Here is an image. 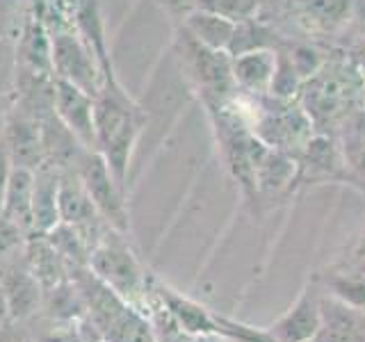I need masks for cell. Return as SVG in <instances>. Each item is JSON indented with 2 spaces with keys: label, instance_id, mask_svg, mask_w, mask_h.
<instances>
[{
  "label": "cell",
  "instance_id": "4fadbf2b",
  "mask_svg": "<svg viewBox=\"0 0 365 342\" xmlns=\"http://www.w3.org/2000/svg\"><path fill=\"white\" fill-rule=\"evenodd\" d=\"M5 319H9V311H7L5 290H3V285H0V322H5Z\"/></svg>",
  "mask_w": 365,
  "mask_h": 342
},
{
  "label": "cell",
  "instance_id": "7a4b0ae2",
  "mask_svg": "<svg viewBox=\"0 0 365 342\" xmlns=\"http://www.w3.org/2000/svg\"><path fill=\"white\" fill-rule=\"evenodd\" d=\"M89 269L123 301L146 311L148 274L121 237H110L89 254Z\"/></svg>",
  "mask_w": 365,
  "mask_h": 342
},
{
  "label": "cell",
  "instance_id": "9a60e30c",
  "mask_svg": "<svg viewBox=\"0 0 365 342\" xmlns=\"http://www.w3.org/2000/svg\"><path fill=\"white\" fill-rule=\"evenodd\" d=\"M363 254H365V235L361 237V242L356 247V256H363Z\"/></svg>",
  "mask_w": 365,
  "mask_h": 342
},
{
  "label": "cell",
  "instance_id": "30bf717a",
  "mask_svg": "<svg viewBox=\"0 0 365 342\" xmlns=\"http://www.w3.org/2000/svg\"><path fill=\"white\" fill-rule=\"evenodd\" d=\"M0 342H32L28 322H16V319L0 322Z\"/></svg>",
  "mask_w": 365,
  "mask_h": 342
},
{
  "label": "cell",
  "instance_id": "52a82bcc",
  "mask_svg": "<svg viewBox=\"0 0 365 342\" xmlns=\"http://www.w3.org/2000/svg\"><path fill=\"white\" fill-rule=\"evenodd\" d=\"M319 283L324 285L331 299L345 304L347 308L365 313V274L354 271H329L319 276Z\"/></svg>",
  "mask_w": 365,
  "mask_h": 342
},
{
  "label": "cell",
  "instance_id": "5b68a950",
  "mask_svg": "<svg viewBox=\"0 0 365 342\" xmlns=\"http://www.w3.org/2000/svg\"><path fill=\"white\" fill-rule=\"evenodd\" d=\"M277 71V51H254L237 55L233 62L235 85L247 94H267Z\"/></svg>",
  "mask_w": 365,
  "mask_h": 342
},
{
  "label": "cell",
  "instance_id": "277c9868",
  "mask_svg": "<svg viewBox=\"0 0 365 342\" xmlns=\"http://www.w3.org/2000/svg\"><path fill=\"white\" fill-rule=\"evenodd\" d=\"M0 285L5 290L9 319L30 322L34 315H39L43 288L37 276L30 271L28 262L19 265V262L7 258L0 260Z\"/></svg>",
  "mask_w": 365,
  "mask_h": 342
},
{
  "label": "cell",
  "instance_id": "ba28073f",
  "mask_svg": "<svg viewBox=\"0 0 365 342\" xmlns=\"http://www.w3.org/2000/svg\"><path fill=\"white\" fill-rule=\"evenodd\" d=\"M146 313L151 317L158 342H226V338L220 336H190L185 333L171 315L165 311V306L155 301L151 294H146Z\"/></svg>",
  "mask_w": 365,
  "mask_h": 342
},
{
  "label": "cell",
  "instance_id": "8fae6325",
  "mask_svg": "<svg viewBox=\"0 0 365 342\" xmlns=\"http://www.w3.org/2000/svg\"><path fill=\"white\" fill-rule=\"evenodd\" d=\"M347 174H349V182L363 185L365 190V146L351 157V165H347Z\"/></svg>",
  "mask_w": 365,
  "mask_h": 342
},
{
  "label": "cell",
  "instance_id": "8992f818",
  "mask_svg": "<svg viewBox=\"0 0 365 342\" xmlns=\"http://www.w3.org/2000/svg\"><path fill=\"white\" fill-rule=\"evenodd\" d=\"M39 315L51 322H83L87 317L83 292L71 276L43 290Z\"/></svg>",
  "mask_w": 365,
  "mask_h": 342
},
{
  "label": "cell",
  "instance_id": "7c38bea8",
  "mask_svg": "<svg viewBox=\"0 0 365 342\" xmlns=\"http://www.w3.org/2000/svg\"><path fill=\"white\" fill-rule=\"evenodd\" d=\"M16 237H19V231H16L11 222L5 224V226H0V260L9 258V251L14 249Z\"/></svg>",
  "mask_w": 365,
  "mask_h": 342
},
{
  "label": "cell",
  "instance_id": "5bb4252c",
  "mask_svg": "<svg viewBox=\"0 0 365 342\" xmlns=\"http://www.w3.org/2000/svg\"><path fill=\"white\" fill-rule=\"evenodd\" d=\"M356 269L365 274V254L363 256H356Z\"/></svg>",
  "mask_w": 365,
  "mask_h": 342
},
{
  "label": "cell",
  "instance_id": "9c48e42d",
  "mask_svg": "<svg viewBox=\"0 0 365 342\" xmlns=\"http://www.w3.org/2000/svg\"><path fill=\"white\" fill-rule=\"evenodd\" d=\"M41 317V315H37ZM41 326L28 322L32 342H87V328L83 322H51V319L41 317Z\"/></svg>",
  "mask_w": 365,
  "mask_h": 342
},
{
  "label": "cell",
  "instance_id": "3957f363",
  "mask_svg": "<svg viewBox=\"0 0 365 342\" xmlns=\"http://www.w3.org/2000/svg\"><path fill=\"white\" fill-rule=\"evenodd\" d=\"M322 328V294L311 283L297 301L265 331L274 342H311Z\"/></svg>",
  "mask_w": 365,
  "mask_h": 342
},
{
  "label": "cell",
  "instance_id": "6da1fadb",
  "mask_svg": "<svg viewBox=\"0 0 365 342\" xmlns=\"http://www.w3.org/2000/svg\"><path fill=\"white\" fill-rule=\"evenodd\" d=\"M68 276L83 292L87 322L103 342H158L148 313L123 301L117 292L96 279L89 267H78Z\"/></svg>",
  "mask_w": 365,
  "mask_h": 342
}]
</instances>
